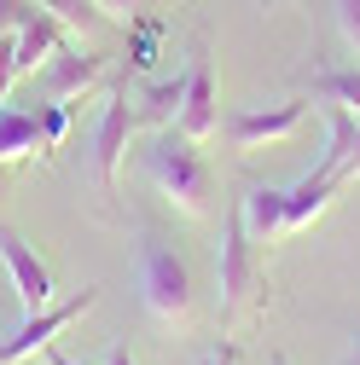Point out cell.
Wrapping results in <instances>:
<instances>
[{
    "label": "cell",
    "instance_id": "20",
    "mask_svg": "<svg viewBox=\"0 0 360 365\" xmlns=\"http://www.w3.org/2000/svg\"><path fill=\"white\" fill-rule=\"evenodd\" d=\"M94 6H99L105 18H140V12H151V6H163V0H94Z\"/></svg>",
    "mask_w": 360,
    "mask_h": 365
},
{
    "label": "cell",
    "instance_id": "5",
    "mask_svg": "<svg viewBox=\"0 0 360 365\" xmlns=\"http://www.w3.org/2000/svg\"><path fill=\"white\" fill-rule=\"evenodd\" d=\"M308 122L302 99H274V105H244L227 116V145L233 151H261V145H279Z\"/></svg>",
    "mask_w": 360,
    "mask_h": 365
},
{
    "label": "cell",
    "instance_id": "22",
    "mask_svg": "<svg viewBox=\"0 0 360 365\" xmlns=\"http://www.w3.org/2000/svg\"><path fill=\"white\" fill-rule=\"evenodd\" d=\"M337 180H343V186L360 180V122H354V133H349V151H343V163H337Z\"/></svg>",
    "mask_w": 360,
    "mask_h": 365
},
{
    "label": "cell",
    "instance_id": "26",
    "mask_svg": "<svg viewBox=\"0 0 360 365\" xmlns=\"http://www.w3.org/2000/svg\"><path fill=\"white\" fill-rule=\"evenodd\" d=\"M267 365H291V359H285V354H274V359H267Z\"/></svg>",
    "mask_w": 360,
    "mask_h": 365
},
{
    "label": "cell",
    "instance_id": "4",
    "mask_svg": "<svg viewBox=\"0 0 360 365\" xmlns=\"http://www.w3.org/2000/svg\"><path fill=\"white\" fill-rule=\"evenodd\" d=\"M140 128L128 105V81H116L105 93V110H99V128H94V174H99V192L111 197L116 192V174H122V157H128V133Z\"/></svg>",
    "mask_w": 360,
    "mask_h": 365
},
{
    "label": "cell",
    "instance_id": "15",
    "mask_svg": "<svg viewBox=\"0 0 360 365\" xmlns=\"http://www.w3.org/2000/svg\"><path fill=\"white\" fill-rule=\"evenodd\" d=\"M314 99H320V105H337V110H349V116H360V64L320 70V76H314Z\"/></svg>",
    "mask_w": 360,
    "mask_h": 365
},
{
    "label": "cell",
    "instance_id": "7",
    "mask_svg": "<svg viewBox=\"0 0 360 365\" xmlns=\"http://www.w3.org/2000/svg\"><path fill=\"white\" fill-rule=\"evenodd\" d=\"M0 261H6V272H12V296H18L24 319L41 313V307H53V272L24 244V232H12V226H0Z\"/></svg>",
    "mask_w": 360,
    "mask_h": 365
},
{
    "label": "cell",
    "instance_id": "3",
    "mask_svg": "<svg viewBox=\"0 0 360 365\" xmlns=\"http://www.w3.org/2000/svg\"><path fill=\"white\" fill-rule=\"evenodd\" d=\"M215 296H221V319H233L250 296H256V244L244 232L239 209L227 215V232H221V255H215Z\"/></svg>",
    "mask_w": 360,
    "mask_h": 365
},
{
    "label": "cell",
    "instance_id": "27",
    "mask_svg": "<svg viewBox=\"0 0 360 365\" xmlns=\"http://www.w3.org/2000/svg\"><path fill=\"white\" fill-rule=\"evenodd\" d=\"M261 6H274V0H261Z\"/></svg>",
    "mask_w": 360,
    "mask_h": 365
},
{
    "label": "cell",
    "instance_id": "9",
    "mask_svg": "<svg viewBox=\"0 0 360 365\" xmlns=\"http://www.w3.org/2000/svg\"><path fill=\"white\" fill-rule=\"evenodd\" d=\"M99 76H105V58H99V53H87V47H64V41H59V53L41 64V81H47V99H53V105L87 93Z\"/></svg>",
    "mask_w": 360,
    "mask_h": 365
},
{
    "label": "cell",
    "instance_id": "25",
    "mask_svg": "<svg viewBox=\"0 0 360 365\" xmlns=\"http://www.w3.org/2000/svg\"><path fill=\"white\" fill-rule=\"evenodd\" d=\"M0 197H6V163H0Z\"/></svg>",
    "mask_w": 360,
    "mask_h": 365
},
{
    "label": "cell",
    "instance_id": "8",
    "mask_svg": "<svg viewBox=\"0 0 360 365\" xmlns=\"http://www.w3.org/2000/svg\"><path fill=\"white\" fill-rule=\"evenodd\" d=\"M174 128L186 133L192 145H204L209 133L221 128V99H215V70H209V58H192V70H186V99H180Z\"/></svg>",
    "mask_w": 360,
    "mask_h": 365
},
{
    "label": "cell",
    "instance_id": "12",
    "mask_svg": "<svg viewBox=\"0 0 360 365\" xmlns=\"http://www.w3.org/2000/svg\"><path fill=\"white\" fill-rule=\"evenodd\" d=\"M239 220H244L250 244H274L285 232V192L279 186H250L239 197Z\"/></svg>",
    "mask_w": 360,
    "mask_h": 365
},
{
    "label": "cell",
    "instance_id": "23",
    "mask_svg": "<svg viewBox=\"0 0 360 365\" xmlns=\"http://www.w3.org/2000/svg\"><path fill=\"white\" fill-rule=\"evenodd\" d=\"M105 365H134V354H128V342H111V354H105Z\"/></svg>",
    "mask_w": 360,
    "mask_h": 365
},
{
    "label": "cell",
    "instance_id": "6",
    "mask_svg": "<svg viewBox=\"0 0 360 365\" xmlns=\"http://www.w3.org/2000/svg\"><path fill=\"white\" fill-rule=\"evenodd\" d=\"M94 302H99V290L87 284V290H76V296H70V302H59V307H41V313H29L24 325H18L6 342H0V365H18V359H29V354H47V348H53V336L70 325V319H81Z\"/></svg>",
    "mask_w": 360,
    "mask_h": 365
},
{
    "label": "cell",
    "instance_id": "19",
    "mask_svg": "<svg viewBox=\"0 0 360 365\" xmlns=\"http://www.w3.org/2000/svg\"><path fill=\"white\" fill-rule=\"evenodd\" d=\"M64 133H70V110L47 99V105H41V140H47V145H59Z\"/></svg>",
    "mask_w": 360,
    "mask_h": 365
},
{
    "label": "cell",
    "instance_id": "14",
    "mask_svg": "<svg viewBox=\"0 0 360 365\" xmlns=\"http://www.w3.org/2000/svg\"><path fill=\"white\" fill-rule=\"evenodd\" d=\"M47 145L41 140V110H18V105H0V163H18L24 151Z\"/></svg>",
    "mask_w": 360,
    "mask_h": 365
},
{
    "label": "cell",
    "instance_id": "16",
    "mask_svg": "<svg viewBox=\"0 0 360 365\" xmlns=\"http://www.w3.org/2000/svg\"><path fill=\"white\" fill-rule=\"evenodd\" d=\"M35 6H41V12H53V18H59L64 29H76V35H94V29L111 24V18L94 6V0H35Z\"/></svg>",
    "mask_w": 360,
    "mask_h": 365
},
{
    "label": "cell",
    "instance_id": "10",
    "mask_svg": "<svg viewBox=\"0 0 360 365\" xmlns=\"http://www.w3.org/2000/svg\"><path fill=\"white\" fill-rule=\"evenodd\" d=\"M59 41H64V24H59L53 12H41V6H35V12L12 29V64H18V76H35L41 64L59 53Z\"/></svg>",
    "mask_w": 360,
    "mask_h": 365
},
{
    "label": "cell",
    "instance_id": "2",
    "mask_svg": "<svg viewBox=\"0 0 360 365\" xmlns=\"http://www.w3.org/2000/svg\"><path fill=\"white\" fill-rule=\"evenodd\" d=\"M134 284H140V307L157 319L163 331H186L192 325V267L180 261V250L157 232H140L134 244Z\"/></svg>",
    "mask_w": 360,
    "mask_h": 365
},
{
    "label": "cell",
    "instance_id": "1",
    "mask_svg": "<svg viewBox=\"0 0 360 365\" xmlns=\"http://www.w3.org/2000/svg\"><path fill=\"white\" fill-rule=\"evenodd\" d=\"M140 168H146V180L157 186V197H163L169 209H180L186 220H204V215H209V197H215V168L204 163V151H198L180 128L151 133L146 151H140Z\"/></svg>",
    "mask_w": 360,
    "mask_h": 365
},
{
    "label": "cell",
    "instance_id": "11",
    "mask_svg": "<svg viewBox=\"0 0 360 365\" xmlns=\"http://www.w3.org/2000/svg\"><path fill=\"white\" fill-rule=\"evenodd\" d=\"M343 192V180L326 174V168H308L296 186L285 192V232H302V226H314V215H320L331 197Z\"/></svg>",
    "mask_w": 360,
    "mask_h": 365
},
{
    "label": "cell",
    "instance_id": "17",
    "mask_svg": "<svg viewBox=\"0 0 360 365\" xmlns=\"http://www.w3.org/2000/svg\"><path fill=\"white\" fill-rule=\"evenodd\" d=\"M157 35H163V29H157L146 12L134 18V53H128V64H134V70H151V64H157Z\"/></svg>",
    "mask_w": 360,
    "mask_h": 365
},
{
    "label": "cell",
    "instance_id": "18",
    "mask_svg": "<svg viewBox=\"0 0 360 365\" xmlns=\"http://www.w3.org/2000/svg\"><path fill=\"white\" fill-rule=\"evenodd\" d=\"M331 12H337V35L349 41V53L360 64V0H331Z\"/></svg>",
    "mask_w": 360,
    "mask_h": 365
},
{
    "label": "cell",
    "instance_id": "24",
    "mask_svg": "<svg viewBox=\"0 0 360 365\" xmlns=\"http://www.w3.org/2000/svg\"><path fill=\"white\" fill-rule=\"evenodd\" d=\"M47 365H81V359H70L64 348H47Z\"/></svg>",
    "mask_w": 360,
    "mask_h": 365
},
{
    "label": "cell",
    "instance_id": "21",
    "mask_svg": "<svg viewBox=\"0 0 360 365\" xmlns=\"http://www.w3.org/2000/svg\"><path fill=\"white\" fill-rule=\"evenodd\" d=\"M29 12H35V0H0V35H12Z\"/></svg>",
    "mask_w": 360,
    "mask_h": 365
},
{
    "label": "cell",
    "instance_id": "13",
    "mask_svg": "<svg viewBox=\"0 0 360 365\" xmlns=\"http://www.w3.org/2000/svg\"><path fill=\"white\" fill-rule=\"evenodd\" d=\"M180 99H186V76L146 81V87H140V99H134V116H140V122H151V128H174Z\"/></svg>",
    "mask_w": 360,
    "mask_h": 365
}]
</instances>
